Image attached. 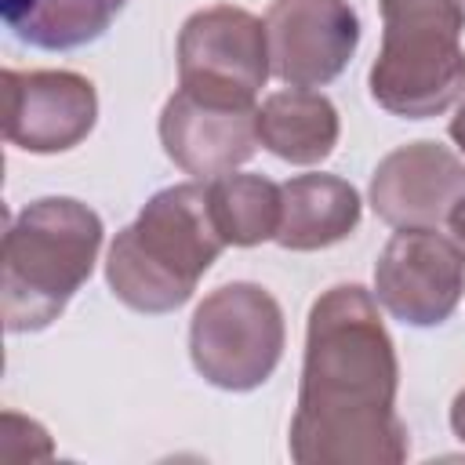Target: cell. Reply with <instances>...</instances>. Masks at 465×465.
I'll return each instance as SVG.
<instances>
[{
    "label": "cell",
    "instance_id": "1",
    "mask_svg": "<svg viewBox=\"0 0 465 465\" xmlns=\"http://www.w3.org/2000/svg\"><path fill=\"white\" fill-rule=\"evenodd\" d=\"M400 363L378 316V298L360 283L323 291L305 323L291 458L298 465H400L411 454L396 414Z\"/></svg>",
    "mask_w": 465,
    "mask_h": 465
},
{
    "label": "cell",
    "instance_id": "2",
    "mask_svg": "<svg viewBox=\"0 0 465 465\" xmlns=\"http://www.w3.org/2000/svg\"><path fill=\"white\" fill-rule=\"evenodd\" d=\"M225 240L211 218L203 182L167 185L116 232L105 254L109 291L134 312L182 309L200 276L218 262Z\"/></svg>",
    "mask_w": 465,
    "mask_h": 465
},
{
    "label": "cell",
    "instance_id": "3",
    "mask_svg": "<svg viewBox=\"0 0 465 465\" xmlns=\"http://www.w3.org/2000/svg\"><path fill=\"white\" fill-rule=\"evenodd\" d=\"M102 218L73 196H44L25 203L0 254V316L11 334L51 327L69 298L91 280L102 251Z\"/></svg>",
    "mask_w": 465,
    "mask_h": 465
},
{
    "label": "cell",
    "instance_id": "4",
    "mask_svg": "<svg viewBox=\"0 0 465 465\" xmlns=\"http://www.w3.org/2000/svg\"><path fill=\"white\" fill-rule=\"evenodd\" d=\"M381 47L371 98L403 120H429L465 98L461 0H378Z\"/></svg>",
    "mask_w": 465,
    "mask_h": 465
},
{
    "label": "cell",
    "instance_id": "5",
    "mask_svg": "<svg viewBox=\"0 0 465 465\" xmlns=\"http://www.w3.org/2000/svg\"><path fill=\"white\" fill-rule=\"evenodd\" d=\"M287 327L280 302L247 280L211 291L189 320V356L203 381L225 392L265 385L283 356Z\"/></svg>",
    "mask_w": 465,
    "mask_h": 465
},
{
    "label": "cell",
    "instance_id": "6",
    "mask_svg": "<svg viewBox=\"0 0 465 465\" xmlns=\"http://www.w3.org/2000/svg\"><path fill=\"white\" fill-rule=\"evenodd\" d=\"M269 73L265 22L251 11L214 4L185 18L178 33V87L214 102L254 105Z\"/></svg>",
    "mask_w": 465,
    "mask_h": 465
},
{
    "label": "cell",
    "instance_id": "7",
    "mask_svg": "<svg viewBox=\"0 0 465 465\" xmlns=\"http://www.w3.org/2000/svg\"><path fill=\"white\" fill-rule=\"evenodd\" d=\"M461 294L465 254L436 229H396L374 262V298L407 327L443 323Z\"/></svg>",
    "mask_w": 465,
    "mask_h": 465
},
{
    "label": "cell",
    "instance_id": "8",
    "mask_svg": "<svg viewBox=\"0 0 465 465\" xmlns=\"http://www.w3.org/2000/svg\"><path fill=\"white\" fill-rule=\"evenodd\" d=\"M269 65L287 87H323L349 65L360 18L349 0H272L265 11Z\"/></svg>",
    "mask_w": 465,
    "mask_h": 465
},
{
    "label": "cell",
    "instance_id": "9",
    "mask_svg": "<svg viewBox=\"0 0 465 465\" xmlns=\"http://www.w3.org/2000/svg\"><path fill=\"white\" fill-rule=\"evenodd\" d=\"M98 120L94 84L73 69H4V138L25 153H65Z\"/></svg>",
    "mask_w": 465,
    "mask_h": 465
},
{
    "label": "cell",
    "instance_id": "10",
    "mask_svg": "<svg viewBox=\"0 0 465 465\" xmlns=\"http://www.w3.org/2000/svg\"><path fill=\"white\" fill-rule=\"evenodd\" d=\"M160 145L196 182H214L254 156L258 105L200 98L178 87L160 113Z\"/></svg>",
    "mask_w": 465,
    "mask_h": 465
},
{
    "label": "cell",
    "instance_id": "11",
    "mask_svg": "<svg viewBox=\"0 0 465 465\" xmlns=\"http://www.w3.org/2000/svg\"><path fill=\"white\" fill-rule=\"evenodd\" d=\"M371 207L392 229H440L465 196V163L440 142H407L378 160Z\"/></svg>",
    "mask_w": 465,
    "mask_h": 465
},
{
    "label": "cell",
    "instance_id": "12",
    "mask_svg": "<svg viewBox=\"0 0 465 465\" xmlns=\"http://www.w3.org/2000/svg\"><path fill=\"white\" fill-rule=\"evenodd\" d=\"M360 193L338 174H294L280 185V229L283 251H320L341 243L360 225Z\"/></svg>",
    "mask_w": 465,
    "mask_h": 465
},
{
    "label": "cell",
    "instance_id": "13",
    "mask_svg": "<svg viewBox=\"0 0 465 465\" xmlns=\"http://www.w3.org/2000/svg\"><path fill=\"white\" fill-rule=\"evenodd\" d=\"M338 134L341 124L334 102L312 87L272 91L258 105V142L287 163H323L334 153Z\"/></svg>",
    "mask_w": 465,
    "mask_h": 465
},
{
    "label": "cell",
    "instance_id": "14",
    "mask_svg": "<svg viewBox=\"0 0 465 465\" xmlns=\"http://www.w3.org/2000/svg\"><path fill=\"white\" fill-rule=\"evenodd\" d=\"M127 0H0L4 25L29 47L73 51L94 44Z\"/></svg>",
    "mask_w": 465,
    "mask_h": 465
},
{
    "label": "cell",
    "instance_id": "15",
    "mask_svg": "<svg viewBox=\"0 0 465 465\" xmlns=\"http://www.w3.org/2000/svg\"><path fill=\"white\" fill-rule=\"evenodd\" d=\"M211 218L225 247H254L280 229V185L262 174H222L207 185Z\"/></svg>",
    "mask_w": 465,
    "mask_h": 465
},
{
    "label": "cell",
    "instance_id": "16",
    "mask_svg": "<svg viewBox=\"0 0 465 465\" xmlns=\"http://www.w3.org/2000/svg\"><path fill=\"white\" fill-rule=\"evenodd\" d=\"M447 222H450V240H454V243H458V251L465 254V196L454 203V211H450V218H447Z\"/></svg>",
    "mask_w": 465,
    "mask_h": 465
},
{
    "label": "cell",
    "instance_id": "17",
    "mask_svg": "<svg viewBox=\"0 0 465 465\" xmlns=\"http://www.w3.org/2000/svg\"><path fill=\"white\" fill-rule=\"evenodd\" d=\"M450 429H454V436L465 443V389L454 396V403H450Z\"/></svg>",
    "mask_w": 465,
    "mask_h": 465
},
{
    "label": "cell",
    "instance_id": "18",
    "mask_svg": "<svg viewBox=\"0 0 465 465\" xmlns=\"http://www.w3.org/2000/svg\"><path fill=\"white\" fill-rule=\"evenodd\" d=\"M450 138H454V145L461 149V156H465V98H461V105H458V113H454V120H450Z\"/></svg>",
    "mask_w": 465,
    "mask_h": 465
},
{
    "label": "cell",
    "instance_id": "19",
    "mask_svg": "<svg viewBox=\"0 0 465 465\" xmlns=\"http://www.w3.org/2000/svg\"><path fill=\"white\" fill-rule=\"evenodd\" d=\"M461 7H465V0H461Z\"/></svg>",
    "mask_w": 465,
    "mask_h": 465
}]
</instances>
